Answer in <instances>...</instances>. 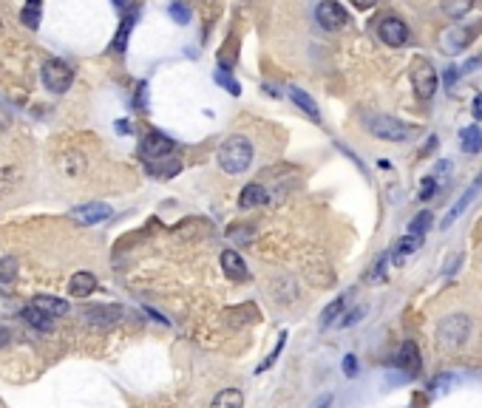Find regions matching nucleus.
I'll list each match as a JSON object with an SVG mask.
<instances>
[{
    "mask_svg": "<svg viewBox=\"0 0 482 408\" xmlns=\"http://www.w3.org/2000/svg\"><path fill=\"white\" fill-rule=\"evenodd\" d=\"M252 156H255V148H252V142H250L247 136H241V134L227 136V139L219 145V151H216L219 168H222L225 173H230V176L244 173V171L252 165Z\"/></svg>",
    "mask_w": 482,
    "mask_h": 408,
    "instance_id": "nucleus-1",
    "label": "nucleus"
},
{
    "mask_svg": "<svg viewBox=\"0 0 482 408\" xmlns=\"http://www.w3.org/2000/svg\"><path fill=\"white\" fill-rule=\"evenodd\" d=\"M471 338V318L468 315H449L437 323V346L443 352H457Z\"/></svg>",
    "mask_w": 482,
    "mask_h": 408,
    "instance_id": "nucleus-2",
    "label": "nucleus"
},
{
    "mask_svg": "<svg viewBox=\"0 0 482 408\" xmlns=\"http://www.w3.org/2000/svg\"><path fill=\"white\" fill-rule=\"evenodd\" d=\"M366 128H369V134H372L375 139H383V142H409V139L417 134L414 125H406V122H400V119H395V117H389V114H375V117H369V119H366Z\"/></svg>",
    "mask_w": 482,
    "mask_h": 408,
    "instance_id": "nucleus-3",
    "label": "nucleus"
},
{
    "mask_svg": "<svg viewBox=\"0 0 482 408\" xmlns=\"http://www.w3.org/2000/svg\"><path fill=\"white\" fill-rule=\"evenodd\" d=\"M440 77L434 71V65L426 57H414L412 60V88L417 94V100H432L437 94Z\"/></svg>",
    "mask_w": 482,
    "mask_h": 408,
    "instance_id": "nucleus-4",
    "label": "nucleus"
},
{
    "mask_svg": "<svg viewBox=\"0 0 482 408\" xmlns=\"http://www.w3.org/2000/svg\"><path fill=\"white\" fill-rule=\"evenodd\" d=\"M40 80L51 94H65L74 82V68L63 60H45L40 68Z\"/></svg>",
    "mask_w": 482,
    "mask_h": 408,
    "instance_id": "nucleus-5",
    "label": "nucleus"
},
{
    "mask_svg": "<svg viewBox=\"0 0 482 408\" xmlns=\"http://www.w3.org/2000/svg\"><path fill=\"white\" fill-rule=\"evenodd\" d=\"M480 28L482 23L480 26H471V28L463 26V23H454V26L443 28V31H440V48H443V54H460V51H466Z\"/></svg>",
    "mask_w": 482,
    "mask_h": 408,
    "instance_id": "nucleus-6",
    "label": "nucleus"
},
{
    "mask_svg": "<svg viewBox=\"0 0 482 408\" xmlns=\"http://www.w3.org/2000/svg\"><path fill=\"white\" fill-rule=\"evenodd\" d=\"M315 20L321 23V28L338 31V28H343V26L349 23V14H346V9H343L341 3H335V0H321V3L315 6Z\"/></svg>",
    "mask_w": 482,
    "mask_h": 408,
    "instance_id": "nucleus-7",
    "label": "nucleus"
},
{
    "mask_svg": "<svg viewBox=\"0 0 482 408\" xmlns=\"http://www.w3.org/2000/svg\"><path fill=\"white\" fill-rule=\"evenodd\" d=\"M377 37L383 45H392V48H400L409 43V26L400 20V17H383L377 23Z\"/></svg>",
    "mask_w": 482,
    "mask_h": 408,
    "instance_id": "nucleus-8",
    "label": "nucleus"
},
{
    "mask_svg": "<svg viewBox=\"0 0 482 408\" xmlns=\"http://www.w3.org/2000/svg\"><path fill=\"white\" fill-rule=\"evenodd\" d=\"M173 151V139L159 134V131H148L142 136V145H139V154L148 159V162H156V159H168V154Z\"/></svg>",
    "mask_w": 482,
    "mask_h": 408,
    "instance_id": "nucleus-9",
    "label": "nucleus"
},
{
    "mask_svg": "<svg viewBox=\"0 0 482 408\" xmlns=\"http://www.w3.org/2000/svg\"><path fill=\"white\" fill-rule=\"evenodd\" d=\"M111 207L102 202H91V204H82V207H74L71 210V218L74 221H80V224H85V227H91V224H100V221H105V218H111Z\"/></svg>",
    "mask_w": 482,
    "mask_h": 408,
    "instance_id": "nucleus-10",
    "label": "nucleus"
},
{
    "mask_svg": "<svg viewBox=\"0 0 482 408\" xmlns=\"http://www.w3.org/2000/svg\"><path fill=\"white\" fill-rule=\"evenodd\" d=\"M480 190H482V176H477V179H474V185H471V188H468V190H466V193L457 199V204H454V207L446 213V218H443L440 230H449V227H451V224H454V221H457V218H460V215H463V213L471 207V202L480 196Z\"/></svg>",
    "mask_w": 482,
    "mask_h": 408,
    "instance_id": "nucleus-11",
    "label": "nucleus"
},
{
    "mask_svg": "<svg viewBox=\"0 0 482 408\" xmlns=\"http://www.w3.org/2000/svg\"><path fill=\"white\" fill-rule=\"evenodd\" d=\"M397 366L409 375V377H417L420 369H423V358H420V346L414 340H406L397 352Z\"/></svg>",
    "mask_w": 482,
    "mask_h": 408,
    "instance_id": "nucleus-12",
    "label": "nucleus"
},
{
    "mask_svg": "<svg viewBox=\"0 0 482 408\" xmlns=\"http://www.w3.org/2000/svg\"><path fill=\"white\" fill-rule=\"evenodd\" d=\"M423 247V235H417V232H406L403 238H397L395 241V247H392V261L395 264H406L412 255H417V249Z\"/></svg>",
    "mask_w": 482,
    "mask_h": 408,
    "instance_id": "nucleus-13",
    "label": "nucleus"
},
{
    "mask_svg": "<svg viewBox=\"0 0 482 408\" xmlns=\"http://www.w3.org/2000/svg\"><path fill=\"white\" fill-rule=\"evenodd\" d=\"M82 315L94 326H111V323H117L125 315V309L122 306H88Z\"/></svg>",
    "mask_w": 482,
    "mask_h": 408,
    "instance_id": "nucleus-14",
    "label": "nucleus"
},
{
    "mask_svg": "<svg viewBox=\"0 0 482 408\" xmlns=\"http://www.w3.org/2000/svg\"><path fill=\"white\" fill-rule=\"evenodd\" d=\"M97 289V278H94V272H74L71 275V281H68V295L71 298H88L91 292Z\"/></svg>",
    "mask_w": 482,
    "mask_h": 408,
    "instance_id": "nucleus-15",
    "label": "nucleus"
},
{
    "mask_svg": "<svg viewBox=\"0 0 482 408\" xmlns=\"http://www.w3.org/2000/svg\"><path fill=\"white\" fill-rule=\"evenodd\" d=\"M267 202H269V196H267V188H264L261 182H250L239 196L241 210H252V207H261V204H267Z\"/></svg>",
    "mask_w": 482,
    "mask_h": 408,
    "instance_id": "nucleus-16",
    "label": "nucleus"
},
{
    "mask_svg": "<svg viewBox=\"0 0 482 408\" xmlns=\"http://www.w3.org/2000/svg\"><path fill=\"white\" fill-rule=\"evenodd\" d=\"M289 100H292V102H295V105H298V108H301V111H304L309 119H315V122L321 119V108H318V102H315V100H312V97H309L304 88L292 85V88H289Z\"/></svg>",
    "mask_w": 482,
    "mask_h": 408,
    "instance_id": "nucleus-17",
    "label": "nucleus"
},
{
    "mask_svg": "<svg viewBox=\"0 0 482 408\" xmlns=\"http://www.w3.org/2000/svg\"><path fill=\"white\" fill-rule=\"evenodd\" d=\"M222 269H225L227 278H233V281H244V278H247V264L241 261V255L236 249H225V252H222Z\"/></svg>",
    "mask_w": 482,
    "mask_h": 408,
    "instance_id": "nucleus-18",
    "label": "nucleus"
},
{
    "mask_svg": "<svg viewBox=\"0 0 482 408\" xmlns=\"http://www.w3.org/2000/svg\"><path fill=\"white\" fill-rule=\"evenodd\" d=\"M31 304H34L37 309H43L45 315H51V318H63V315H68V301L54 298V295H37Z\"/></svg>",
    "mask_w": 482,
    "mask_h": 408,
    "instance_id": "nucleus-19",
    "label": "nucleus"
},
{
    "mask_svg": "<svg viewBox=\"0 0 482 408\" xmlns=\"http://www.w3.org/2000/svg\"><path fill=\"white\" fill-rule=\"evenodd\" d=\"M460 148L466 154H480L482 151V128L480 125H468L460 131Z\"/></svg>",
    "mask_w": 482,
    "mask_h": 408,
    "instance_id": "nucleus-20",
    "label": "nucleus"
},
{
    "mask_svg": "<svg viewBox=\"0 0 482 408\" xmlns=\"http://www.w3.org/2000/svg\"><path fill=\"white\" fill-rule=\"evenodd\" d=\"M23 318H26V321H28L34 329H40V332H51V329H54V321H51V315H45V312H43V309H37L34 304L23 309Z\"/></svg>",
    "mask_w": 482,
    "mask_h": 408,
    "instance_id": "nucleus-21",
    "label": "nucleus"
},
{
    "mask_svg": "<svg viewBox=\"0 0 482 408\" xmlns=\"http://www.w3.org/2000/svg\"><path fill=\"white\" fill-rule=\"evenodd\" d=\"M43 17V0H26V6L20 9V23L26 28H37Z\"/></svg>",
    "mask_w": 482,
    "mask_h": 408,
    "instance_id": "nucleus-22",
    "label": "nucleus"
},
{
    "mask_svg": "<svg viewBox=\"0 0 482 408\" xmlns=\"http://www.w3.org/2000/svg\"><path fill=\"white\" fill-rule=\"evenodd\" d=\"M474 3H477V0H440V9H443V14H446V17H451V20H463V17L474 9Z\"/></svg>",
    "mask_w": 482,
    "mask_h": 408,
    "instance_id": "nucleus-23",
    "label": "nucleus"
},
{
    "mask_svg": "<svg viewBox=\"0 0 482 408\" xmlns=\"http://www.w3.org/2000/svg\"><path fill=\"white\" fill-rule=\"evenodd\" d=\"M210 408H244V394L239 389H225V392L216 394Z\"/></svg>",
    "mask_w": 482,
    "mask_h": 408,
    "instance_id": "nucleus-24",
    "label": "nucleus"
},
{
    "mask_svg": "<svg viewBox=\"0 0 482 408\" xmlns=\"http://www.w3.org/2000/svg\"><path fill=\"white\" fill-rule=\"evenodd\" d=\"M60 168H63V173H65V176L77 179V176L85 171V159H82L80 154H65V156L60 159Z\"/></svg>",
    "mask_w": 482,
    "mask_h": 408,
    "instance_id": "nucleus-25",
    "label": "nucleus"
},
{
    "mask_svg": "<svg viewBox=\"0 0 482 408\" xmlns=\"http://www.w3.org/2000/svg\"><path fill=\"white\" fill-rule=\"evenodd\" d=\"M434 224V215H432V210H423V213H417L414 218H412V224H409V232H417V235H426V230Z\"/></svg>",
    "mask_w": 482,
    "mask_h": 408,
    "instance_id": "nucleus-26",
    "label": "nucleus"
},
{
    "mask_svg": "<svg viewBox=\"0 0 482 408\" xmlns=\"http://www.w3.org/2000/svg\"><path fill=\"white\" fill-rule=\"evenodd\" d=\"M134 17H136V11H131V14L122 20L119 34L114 37V51H125V40H128V34H131V28H134Z\"/></svg>",
    "mask_w": 482,
    "mask_h": 408,
    "instance_id": "nucleus-27",
    "label": "nucleus"
},
{
    "mask_svg": "<svg viewBox=\"0 0 482 408\" xmlns=\"http://www.w3.org/2000/svg\"><path fill=\"white\" fill-rule=\"evenodd\" d=\"M343 304H346V301H343V298H338V301H332V304L323 309V315H321V326H323V329H326V326H332V323L338 321V315L343 312Z\"/></svg>",
    "mask_w": 482,
    "mask_h": 408,
    "instance_id": "nucleus-28",
    "label": "nucleus"
},
{
    "mask_svg": "<svg viewBox=\"0 0 482 408\" xmlns=\"http://www.w3.org/2000/svg\"><path fill=\"white\" fill-rule=\"evenodd\" d=\"M14 275H17V261H14V255L0 258V284L14 281Z\"/></svg>",
    "mask_w": 482,
    "mask_h": 408,
    "instance_id": "nucleus-29",
    "label": "nucleus"
},
{
    "mask_svg": "<svg viewBox=\"0 0 482 408\" xmlns=\"http://www.w3.org/2000/svg\"><path fill=\"white\" fill-rule=\"evenodd\" d=\"M386 264H389V255H380L377 264L372 267V275H369L366 281H369V284H383V281H386Z\"/></svg>",
    "mask_w": 482,
    "mask_h": 408,
    "instance_id": "nucleus-30",
    "label": "nucleus"
},
{
    "mask_svg": "<svg viewBox=\"0 0 482 408\" xmlns=\"http://www.w3.org/2000/svg\"><path fill=\"white\" fill-rule=\"evenodd\" d=\"M216 80H219V82H222V85H225V88H227L233 97H239V94H241V85L236 82V80H233V74H227L225 68H222V71H216Z\"/></svg>",
    "mask_w": 482,
    "mask_h": 408,
    "instance_id": "nucleus-31",
    "label": "nucleus"
},
{
    "mask_svg": "<svg viewBox=\"0 0 482 408\" xmlns=\"http://www.w3.org/2000/svg\"><path fill=\"white\" fill-rule=\"evenodd\" d=\"M171 17H173L176 23H188V20H191V9H188L185 3H171Z\"/></svg>",
    "mask_w": 482,
    "mask_h": 408,
    "instance_id": "nucleus-32",
    "label": "nucleus"
},
{
    "mask_svg": "<svg viewBox=\"0 0 482 408\" xmlns=\"http://www.w3.org/2000/svg\"><path fill=\"white\" fill-rule=\"evenodd\" d=\"M284 340H286V332H281V338H278V346H275V352H272V355H269V358H267V360L261 363V369H258V372H267V369H269V366L275 363V358H278V355H281V349H284Z\"/></svg>",
    "mask_w": 482,
    "mask_h": 408,
    "instance_id": "nucleus-33",
    "label": "nucleus"
},
{
    "mask_svg": "<svg viewBox=\"0 0 482 408\" xmlns=\"http://www.w3.org/2000/svg\"><path fill=\"white\" fill-rule=\"evenodd\" d=\"M437 193V179L434 176H426L423 179V190H420V199H432Z\"/></svg>",
    "mask_w": 482,
    "mask_h": 408,
    "instance_id": "nucleus-34",
    "label": "nucleus"
},
{
    "mask_svg": "<svg viewBox=\"0 0 482 408\" xmlns=\"http://www.w3.org/2000/svg\"><path fill=\"white\" fill-rule=\"evenodd\" d=\"M360 318H363V309H355V312H349V315L341 321V326H355Z\"/></svg>",
    "mask_w": 482,
    "mask_h": 408,
    "instance_id": "nucleus-35",
    "label": "nucleus"
},
{
    "mask_svg": "<svg viewBox=\"0 0 482 408\" xmlns=\"http://www.w3.org/2000/svg\"><path fill=\"white\" fill-rule=\"evenodd\" d=\"M449 383H451V375H443V377H437V380L432 383V392H446Z\"/></svg>",
    "mask_w": 482,
    "mask_h": 408,
    "instance_id": "nucleus-36",
    "label": "nucleus"
},
{
    "mask_svg": "<svg viewBox=\"0 0 482 408\" xmlns=\"http://www.w3.org/2000/svg\"><path fill=\"white\" fill-rule=\"evenodd\" d=\"M355 363H358V360H355V355H346V360H343V372H346L349 377L358 372V366H355Z\"/></svg>",
    "mask_w": 482,
    "mask_h": 408,
    "instance_id": "nucleus-37",
    "label": "nucleus"
},
{
    "mask_svg": "<svg viewBox=\"0 0 482 408\" xmlns=\"http://www.w3.org/2000/svg\"><path fill=\"white\" fill-rule=\"evenodd\" d=\"M471 114H474V119H480L482 122V94L474 97V102H471Z\"/></svg>",
    "mask_w": 482,
    "mask_h": 408,
    "instance_id": "nucleus-38",
    "label": "nucleus"
},
{
    "mask_svg": "<svg viewBox=\"0 0 482 408\" xmlns=\"http://www.w3.org/2000/svg\"><path fill=\"white\" fill-rule=\"evenodd\" d=\"M375 3H377V0H352V6H355V9H360V11H366V9H372Z\"/></svg>",
    "mask_w": 482,
    "mask_h": 408,
    "instance_id": "nucleus-39",
    "label": "nucleus"
},
{
    "mask_svg": "<svg viewBox=\"0 0 482 408\" xmlns=\"http://www.w3.org/2000/svg\"><path fill=\"white\" fill-rule=\"evenodd\" d=\"M329 403H332V394H323V397H321V400H318L312 408H329Z\"/></svg>",
    "mask_w": 482,
    "mask_h": 408,
    "instance_id": "nucleus-40",
    "label": "nucleus"
},
{
    "mask_svg": "<svg viewBox=\"0 0 482 408\" xmlns=\"http://www.w3.org/2000/svg\"><path fill=\"white\" fill-rule=\"evenodd\" d=\"M117 131H119V134H131V122L119 119V122H117Z\"/></svg>",
    "mask_w": 482,
    "mask_h": 408,
    "instance_id": "nucleus-41",
    "label": "nucleus"
},
{
    "mask_svg": "<svg viewBox=\"0 0 482 408\" xmlns=\"http://www.w3.org/2000/svg\"><path fill=\"white\" fill-rule=\"evenodd\" d=\"M457 77H460V74H457V68H449V74H446V85H451Z\"/></svg>",
    "mask_w": 482,
    "mask_h": 408,
    "instance_id": "nucleus-42",
    "label": "nucleus"
},
{
    "mask_svg": "<svg viewBox=\"0 0 482 408\" xmlns=\"http://www.w3.org/2000/svg\"><path fill=\"white\" fill-rule=\"evenodd\" d=\"M6 340H9V332H6V329H0V346H3Z\"/></svg>",
    "mask_w": 482,
    "mask_h": 408,
    "instance_id": "nucleus-43",
    "label": "nucleus"
},
{
    "mask_svg": "<svg viewBox=\"0 0 482 408\" xmlns=\"http://www.w3.org/2000/svg\"><path fill=\"white\" fill-rule=\"evenodd\" d=\"M0 28H3V23H0Z\"/></svg>",
    "mask_w": 482,
    "mask_h": 408,
    "instance_id": "nucleus-44",
    "label": "nucleus"
}]
</instances>
